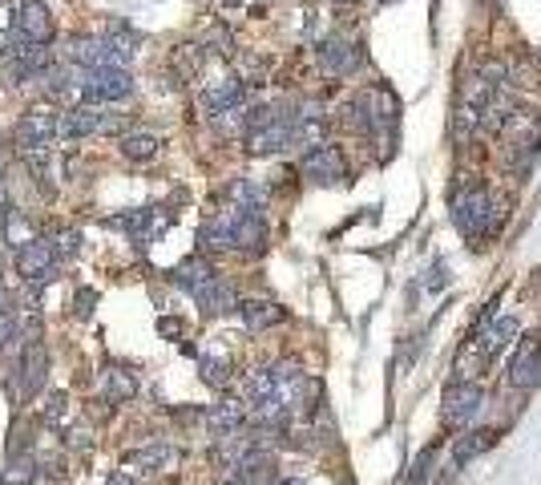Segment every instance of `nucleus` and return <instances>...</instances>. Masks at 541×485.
<instances>
[{"label":"nucleus","mask_w":541,"mask_h":485,"mask_svg":"<svg viewBox=\"0 0 541 485\" xmlns=\"http://www.w3.org/2000/svg\"><path fill=\"white\" fill-rule=\"evenodd\" d=\"M453 227L465 235V239H473V243H485V239H493V235H501V227H505V199H497V194L485 186V182H465V186H457L453 190Z\"/></svg>","instance_id":"f257e3e1"},{"label":"nucleus","mask_w":541,"mask_h":485,"mask_svg":"<svg viewBox=\"0 0 541 485\" xmlns=\"http://www.w3.org/2000/svg\"><path fill=\"white\" fill-rule=\"evenodd\" d=\"M134 130L130 114L105 110V106H69L57 114V142H85V138H122Z\"/></svg>","instance_id":"f03ea898"},{"label":"nucleus","mask_w":541,"mask_h":485,"mask_svg":"<svg viewBox=\"0 0 541 485\" xmlns=\"http://www.w3.org/2000/svg\"><path fill=\"white\" fill-rule=\"evenodd\" d=\"M13 267L25 283L33 287H45L57 279V267H61V255H57V243L49 235H29L17 243V255H13Z\"/></svg>","instance_id":"7ed1b4c3"},{"label":"nucleus","mask_w":541,"mask_h":485,"mask_svg":"<svg viewBox=\"0 0 541 485\" xmlns=\"http://www.w3.org/2000/svg\"><path fill=\"white\" fill-rule=\"evenodd\" d=\"M134 93V73L130 69H85L77 97L81 106H110V102H126Z\"/></svg>","instance_id":"20e7f679"},{"label":"nucleus","mask_w":541,"mask_h":485,"mask_svg":"<svg viewBox=\"0 0 541 485\" xmlns=\"http://www.w3.org/2000/svg\"><path fill=\"white\" fill-rule=\"evenodd\" d=\"M17 393H21V405H29L33 397L45 393L49 384V344L45 336H29L21 344V360H17Z\"/></svg>","instance_id":"39448f33"},{"label":"nucleus","mask_w":541,"mask_h":485,"mask_svg":"<svg viewBox=\"0 0 541 485\" xmlns=\"http://www.w3.org/2000/svg\"><path fill=\"white\" fill-rule=\"evenodd\" d=\"M65 57L73 69H126V53H118L110 41H105L101 33H77L65 41Z\"/></svg>","instance_id":"423d86ee"},{"label":"nucleus","mask_w":541,"mask_h":485,"mask_svg":"<svg viewBox=\"0 0 541 485\" xmlns=\"http://www.w3.org/2000/svg\"><path fill=\"white\" fill-rule=\"evenodd\" d=\"M53 142H57V114L49 106H29L17 118V126H13L17 154H25V150H49Z\"/></svg>","instance_id":"0eeeda50"},{"label":"nucleus","mask_w":541,"mask_h":485,"mask_svg":"<svg viewBox=\"0 0 541 485\" xmlns=\"http://www.w3.org/2000/svg\"><path fill=\"white\" fill-rule=\"evenodd\" d=\"M13 33L21 45H53L57 41V21L49 13V5H41V0H21L17 5V17H13Z\"/></svg>","instance_id":"6e6552de"},{"label":"nucleus","mask_w":541,"mask_h":485,"mask_svg":"<svg viewBox=\"0 0 541 485\" xmlns=\"http://www.w3.org/2000/svg\"><path fill=\"white\" fill-rule=\"evenodd\" d=\"M360 61H364V53H360V45L356 41H348V37H323L319 45H315V65H319V73L323 77H352L356 69H360Z\"/></svg>","instance_id":"1a4fd4ad"},{"label":"nucleus","mask_w":541,"mask_h":485,"mask_svg":"<svg viewBox=\"0 0 541 485\" xmlns=\"http://www.w3.org/2000/svg\"><path fill=\"white\" fill-rule=\"evenodd\" d=\"M299 174H303L307 182H315V186H336V182L348 178V162H344L340 146L319 142V146H311V150L299 158Z\"/></svg>","instance_id":"9d476101"},{"label":"nucleus","mask_w":541,"mask_h":485,"mask_svg":"<svg viewBox=\"0 0 541 485\" xmlns=\"http://www.w3.org/2000/svg\"><path fill=\"white\" fill-rule=\"evenodd\" d=\"M481 405H485L481 384H473V380H453V384L445 388L441 421H445L449 429H465V425H469V421L481 413Z\"/></svg>","instance_id":"9b49d317"},{"label":"nucleus","mask_w":541,"mask_h":485,"mask_svg":"<svg viewBox=\"0 0 541 485\" xmlns=\"http://www.w3.org/2000/svg\"><path fill=\"white\" fill-rule=\"evenodd\" d=\"M178 461H182V453L170 441H146V445H138L122 457V465L134 469L138 477L142 473H170V469H178Z\"/></svg>","instance_id":"f8f14e48"},{"label":"nucleus","mask_w":541,"mask_h":485,"mask_svg":"<svg viewBox=\"0 0 541 485\" xmlns=\"http://www.w3.org/2000/svg\"><path fill=\"white\" fill-rule=\"evenodd\" d=\"M247 102V85L239 77H219V81H210L202 93H198V106L206 118H219L227 110H239Z\"/></svg>","instance_id":"ddd939ff"},{"label":"nucleus","mask_w":541,"mask_h":485,"mask_svg":"<svg viewBox=\"0 0 541 485\" xmlns=\"http://www.w3.org/2000/svg\"><path fill=\"white\" fill-rule=\"evenodd\" d=\"M138 372L130 368V364H122V360H114V364H105V372H101V397L110 401L114 409H122V405H130L134 397H138Z\"/></svg>","instance_id":"4468645a"},{"label":"nucleus","mask_w":541,"mask_h":485,"mask_svg":"<svg viewBox=\"0 0 541 485\" xmlns=\"http://www.w3.org/2000/svg\"><path fill=\"white\" fill-rule=\"evenodd\" d=\"M231 239H235V251H243V255H263V251H267V239H271L267 219H263L259 211H239V207H235Z\"/></svg>","instance_id":"2eb2a0df"},{"label":"nucleus","mask_w":541,"mask_h":485,"mask_svg":"<svg viewBox=\"0 0 541 485\" xmlns=\"http://www.w3.org/2000/svg\"><path fill=\"white\" fill-rule=\"evenodd\" d=\"M509 384L521 388V393H533V388L541 384V336H529L517 348V356L509 364Z\"/></svg>","instance_id":"dca6fc26"},{"label":"nucleus","mask_w":541,"mask_h":485,"mask_svg":"<svg viewBox=\"0 0 541 485\" xmlns=\"http://www.w3.org/2000/svg\"><path fill=\"white\" fill-rule=\"evenodd\" d=\"M194 304H198V312L202 316H231V312H239V291H235V283L231 279H210L202 291H194Z\"/></svg>","instance_id":"f3484780"},{"label":"nucleus","mask_w":541,"mask_h":485,"mask_svg":"<svg viewBox=\"0 0 541 485\" xmlns=\"http://www.w3.org/2000/svg\"><path fill=\"white\" fill-rule=\"evenodd\" d=\"M170 275V283L178 287V291H186V296H194V291H202L210 279H219V267H214L202 251L198 255H190V259H182L174 271H166Z\"/></svg>","instance_id":"a211bd4d"},{"label":"nucleus","mask_w":541,"mask_h":485,"mask_svg":"<svg viewBox=\"0 0 541 485\" xmlns=\"http://www.w3.org/2000/svg\"><path fill=\"white\" fill-rule=\"evenodd\" d=\"M202 425H206V433H210V437L239 433V429H247V405L227 397V401H219V405L202 409Z\"/></svg>","instance_id":"6ab92c4d"},{"label":"nucleus","mask_w":541,"mask_h":485,"mask_svg":"<svg viewBox=\"0 0 541 485\" xmlns=\"http://www.w3.org/2000/svg\"><path fill=\"white\" fill-rule=\"evenodd\" d=\"M517 332H521V324L513 320V316H501V320H493V324H481L477 328V356L489 364V360H497L505 348H509V340H517Z\"/></svg>","instance_id":"aec40b11"},{"label":"nucleus","mask_w":541,"mask_h":485,"mask_svg":"<svg viewBox=\"0 0 541 485\" xmlns=\"http://www.w3.org/2000/svg\"><path fill=\"white\" fill-rule=\"evenodd\" d=\"M231 473L243 477L247 485H271V481H275V453H271L267 445H251V449L239 457V465H235Z\"/></svg>","instance_id":"412c9836"},{"label":"nucleus","mask_w":541,"mask_h":485,"mask_svg":"<svg viewBox=\"0 0 541 485\" xmlns=\"http://www.w3.org/2000/svg\"><path fill=\"white\" fill-rule=\"evenodd\" d=\"M206 49H202V41H190V45H178L174 53H170V77L178 81V85H186V81H194L202 69H206Z\"/></svg>","instance_id":"4be33fe9"},{"label":"nucleus","mask_w":541,"mask_h":485,"mask_svg":"<svg viewBox=\"0 0 541 485\" xmlns=\"http://www.w3.org/2000/svg\"><path fill=\"white\" fill-rule=\"evenodd\" d=\"M118 150H122L126 162L146 166V162H154V158L162 154V138L150 134V130H126V134L118 138Z\"/></svg>","instance_id":"5701e85b"},{"label":"nucleus","mask_w":541,"mask_h":485,"mask_svg":"<svg viewBox=\"0 0 541 485\" xmlns=\"http://www.w3.org/2000/svg\"><path fill=\"white\" fill-rule=\"evenodd\" d=\"M239 316L251 332H267V328L287 320V308L275 304V300H239Z\"/></svg>","instance_id":"b1692460"},{"label":"nucleus","mask_w":541,"mask_h":485,"mask_svg":"<svg viewBox=\"0 0 541 485\" xmlns=\"http://www.w3.org/2000/svg\"><path fill=\"white\" fill-rule=\"evenodd\" d=\"M497 437H501L497 429H469V433L461 429V437L453 441V461H457V465H469L473 457L489 453V449L497 445Z\"/></svg>","instance_id":"393cba45"},{"label":"nucleus","mask_w":541,"mask_h":485,"mask_svg":"<svg viewBox=\"0 0 541 485\" xmlns=\"http://www.w3.org/2000/svg\"><path fill=\"white\" fill-rule=\"evenodd\" d=\"M33 481H41L37 453H9L5 469H0V485H33Z\"/></svg>","instance_id":"a878e982"},{"label":"nucleus","mask_w":541,"mask_h":485,"mask_svg":"<svg viewBox=\"0 0 541 485\" xmlns=\"http://www.w3.org/2000/svg\"><path fill=\"white\" fill-rule=\"evenodd\" d=\"M227 203L239 207V211H259V215H263L267 190H263L259 182H251V178H235V182H227Z\"/></svg>","instance_id":"bb28decb"},{"label":"nucleus","mask_w":541,"mask_h":485,"mask_svg":"<svg viewBox=\"0 0 541 485\" xmlns=\"http://www.w3.org/2000/svg\"><path fill=\"white\" fill-rule=\"evenodd\" d=\"M202 49H206V53H219V57H235V53H239V49H235V33H231L223 21H214V25L206 29Z\"/></svg>","instance_id":"cd10ccee"},{"label":"nucleus","mask_w":541,"mask_h":485,"mask_svg":"<svg viewBox=\"0 0 541 485\" xmlns=\"http://www.w3.org/2000/svg\"><path fill=\"white\" fill-rule=\"evenodd\" d=\"M65 417H69V393H65V388H57V393H49V397H45L41 425H45V429H61V425H65Z\"/></svg>","instance_id":"c85d7f7f"},{"label":"nucleus","mask_w":541,"mask_h":485,"mask_svg":"<svg viewBox=\"0 0 541 485\" xmlns=\"http://www.w3.org/2000/svg\"><path fill=\"white\" fill-rule=\"evenodd\" d=\"M198 372H202V380L210 388H227L231 384V360H223V356H202L198 360Z\"/></svg>","instance_id":"c756f323"},{"label":"nucleus","mask_w":541,"mask_h":485,"mask_svg":"<svg viewBox=\"0 0 541 485\" xmlns=\"http://www.w3.org/2000/svg\"><path fill=\"white\" fill-rule=\"evenodd\" d=\"M61 445L69 449V453H89L93 445H97V433H93V421H81V425H73L65 437H61Z\"/></svg>","instance_id":"7c9ffc66"},{"label":"nucleus","mask_w":541,"mask_h":485,"mask_svg":"<svg viewBox=\"0 0 541 485\" xmlns=\"http://www.w3.org/2000/svg\"><path fill=\"white\" fill-rule=\"evenodd\" d=\"M432 461H437V445L420 449V457H416V465H412V473H408V485H428V477H432Z\"/></svg>","instance_id":"2f4dec72"},{"label":"nucleus","mask_w":541,"mask_h":485,"mask_svg":"<svg viewBox=\"0 0 541 485\" xmlns=\"http://www.w3.org/2000/svg\"><path fill=\"white\" fill-rule=\"evenodd\" d=\"M13 340H21V324L13 312H0V356L13 348Z\"/></svg>","instance_id":"473e14b6"},{"label":"nucleus","mask_w":541,"mask_h":485,"mask_svg":"<svg viewBox=\"0 0 541 485\" xmlns=\"http://www.w3.org/2000/svg\"><path fill=\"white\" fill-rule=\"evenodd\" d=\"M93 308H97V291H93V287H77V291H73V316H77V320H89Z\"/></svg>","instance_id":"72a5a7b5"},{"label":"nucleus","mask_w":541,"mask_h":485,"mask_svg":"<svg viewBox=\"0 0 541 485\" xmlns=\"http://www.w3.org/2000/svg\"><path fill=\"white\" fill-rule=\"evenodd\" d=\"M424 336H428V328H420V332H412V336L404 340V352H400V368H404V372L416 364V356H420V348H424Z\"/></svg>","instance_id":"f704fd0d"},{"label":"nucleus","mask_w":541,"mask_h":485,"mask_svg":"<svg viewBox=\"0 0 541 485\" xmlns=\"http://www.w3.org/2000/svg\"><path fill=\"white\" fill-rule=\"evenodd\" d=\"M110 417H114V405L105 401V397H93V401L85 405V421H97V425H101V421H110Z\"/></svg>","instance_id":"c9c22d12"},{"label":"nucleus","mask_w":541,"mask_h":485,"mask_svg":"<svg viewBox=\"0 0 541 485\" xmlns=\"http://www.w3.org/2000/svg\"><path fill=\"white\" fill-rule=\"evenodd\" d=\"M53 243H57V255H65V259H73L81 251V235L77 231H61Z\"/></svg>","instance_id":"e433bc0d"},{"label":"nucleus","mask_w":541,"mask_h":485,"mask_svg":"<svg viewBox=\"0 0 541 485\" xmlns=\"http://www.w3.org/2000/svg\"><path fill=\"white\" fill-rule=\"evenodd\" d=\"M445 283H449V263H437V267H432V271H428L424 287H428V291H441Z\"/></svg>","instance_id":"4c0bfd02"},{"label":"nucleus","mask_w":541,"mask_h":485,"mask_svg":"<svg viewBox=\"0 0 541 485\" xmlns=\"http://www.w3.org/2000/svg\"><path fill=\"white\" fill-rule=\"evenodd\" d=\"M186 328H182V320H174V316H162L158 320V336H166V340H178Z\"/></svg>","instance_id":"58836bf2"},{"label":"nucleus","mask_w":541,"mask_h":485,"mask_svg":"<svg viewBox=\"0 0 541 485\" xmlns=\"http://www.w3.org/2000/svg\"><path fill=\"white\" fill-rule=\"evenodd\" d=\"M219 485H247L243 477H235V473H227V481H219Z\"/></svg>","instance_id":"ea45409f"},{"label":"nucleus","mask_w":541,"mask_h":485,"mask_svg":"<svg viewBox=\"0 0 541 485\" xmlns=\"http://www.w3.org/2000/svg\"><path fill=\"white\" fill-rule=\"evenodd\" d=\"M275 485H303L299 477H283V481H275Z\"/></svg>","instance_id":"a19ab883"},{"label":"nucleus","mask_w":541,"mask_h":485,"mask_svg":"<svg viewBox=\"0 0 541 485\" xmlns=\"http://www.w3.org/2000/svg\"><path fill=\"white\" fill-rule=\"evenodd\" d=\"M336 5H360V0H336Z\"/></svg>","instance_id":"79ce46f5"}]
</instances>
